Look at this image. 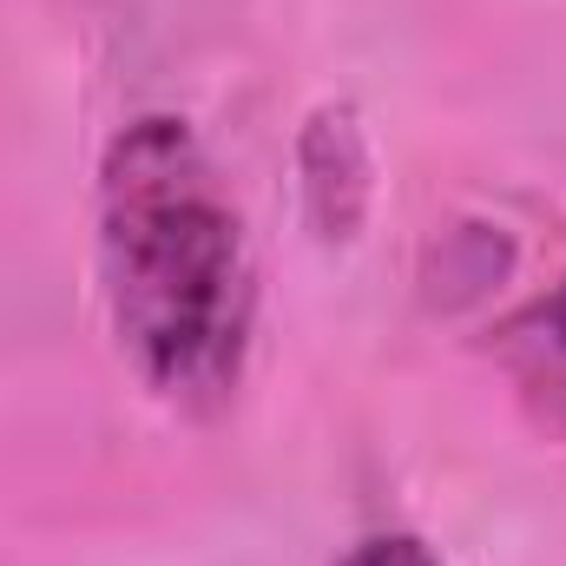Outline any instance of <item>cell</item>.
Here are the masks:
<instances>
[{
  "mask_svg": "<svg viewBox=\"0 0 566 566\" xmlns=\"http://www.w3.org/2000/svg\"><path fill=\"white\" fill-rule=\"evenodd\" d=\"M99 290L145 389L185 416H211L244 382L258 264L244 211L205 139L145 113L99 158Z\"/></svg>",
  "mask_w": 566,
  "mask_h": 566,
  "instance_id": "obj_1",
  "label": "cell"
},
{
  "mask_svg": "<svg viewBox=\"0 0 566 566\" xmlns=\"http://www.w3.org/2000/svg\"><path fill=\"white\" fill-rule=\"evenodd\" d=\"M494 363L527 409V422L566 441V277L547 283L494 329Z\"/></svg>",
  "mask_w": 566,
  "mask_h": 566,
  "instance_id": "obj_2",
  "label": "cell"
},
{
  "mask_svg": "<svg viewBox=\"0 0 566 566\" xmlns=\"http://www.w3.org/2000/svg\"><path fill=\"white\" fill-rule=\"evenodd\" d=\"M329 566H441L434 554H428V541H416V534H369V541H356L343 560Z\"/></svg>",
  "mask_w": 566,
  "mask_h": 566,
  "instance_id": "obj_3",
  "label": "cell"
}]
</instances>
